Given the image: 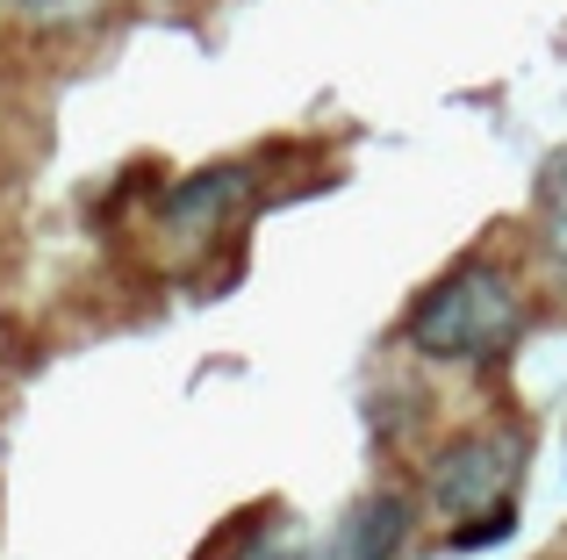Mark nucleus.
Here are the masks:
<instances>
[{
	"label": "nucleus",
	"mask_w": 567,
	"mask_h": 560,
	"mask_svg": "<svg viewBox=\"0 0 567 560\" xmlns=\"http://www.w3.org/2000/svg\"><path fill=\"white\" fill-rule=\"evenodd\" d=\"M532 331V302L517 288V267L474 252L453 259L395 323V345H410L431 366H467V374H496L503 360H517Z\"/></svg>",
	"instance_id": "obj_1"
},
{
	"label": "nucleus",
	"mask_w": 567,
	"mask_h": 560,
	"mask_svg": "<svg viewBox=\"0 0 567 560\" xmlns=\"http://www.w3.org/2000/svg\"><path fill=\"white\" fill-rule=\"evenodd\" d=\"M525 475H532V424L511 417V409H496V417L453 432L439 453H431L416 496H424L431 518L460 525V518H482V510L517 504V481Z\"/></svg>",
	"instance_id": "obj_2"
},
{
	"label": "nucleus",
	"mask_w": 567,
	"mask_h": 560,
	"mask_svg": "<svg viewBox=\"0 0 567 560\" xmlns=\"http://www.w3.org/2000/svg\"><path fill=\"white\" fill-rule=\"evenodd\" d=\"M251 180H259L251 158H216V166L173 180L166 195L152 201V216H144V224H152V245H158V267L194 273L208 252H223L230 230L245 224V209H251Z\"/></svg>",
	"instance_id": "obj_3"
},
{
	"label": "nucleus",
	"mask_w": 567,
	"mask_h": 560,
	"mask_svg": "<svg viewBox=\"0 0 567 560\" xmlns=\"http://www.w3.org/2000/svg\"><path fill=\"white\" fill-rule=\"evenodd\" d=\"M410 539H416L410 489H367L360 504L331 525V539L317 547V560H410Z\"/></svg>",
	"instance_id": "obj_4"
},
{
	"label": "nucleus",
	"mask_w": 567,
	"mask_h": 560,
	"mask_svg": "<svg viewBox=\"0 0 567 560\" xmlns=\"http://www.w3.org/2000/svg\"><path fill=\"white\" fill-rule=\"evenodd\" d=\"M532 252H539V273L567 288V152H554L532 180Z\"/></svg>",
	"instance_id": "obj_5"
},
{
	"label": "nucleus",
	"mask_w": 567,
	"mask_h": 560,
	"mask_svg": "<svg viewBox=\"0 0 567 560\" xmlns=\"http://www.w3.org/2000/svg\"><path fill=\"white\" fill-rule=\"evenodd\" d=\"M223 547H230V560H317L309 532L280 504H259L245 525H223Z\"/></svg>",
	"instance_id": "obj_6"
},
{
	"label": "nucleus",
	"mask_w": 567,
	"mask_h": 560,
	"mask_svg": "<svg viewBox=\"0 0 567 560\" xmlns=\"http://www.w3.org/2000/svg\"><path fill=\"white\" fill-rule=\"evenodd\" d=\"M109 0H0V29H37V37H58V29H80L86 14H101Z\"/></svg>",
	"instance_id": "obj_7"
},
{
	"label": "nucleus",
	"mask_w": 567,
	"mask_h": 560,
	"mask_svg": "<svg viewBox=\"0 0 567 560\" xmlns=\"http://www.w3.org/2000/svg\"><path fill=\"white\" fill-rule=\"evenodd\" d=\"M517 532V510L503 504V510H482V518H460L453 532H445V547L453 553H482V547H496V539H511Z\"/></svg>",
	"instance_id": "obj_8"
}]
</instances>
